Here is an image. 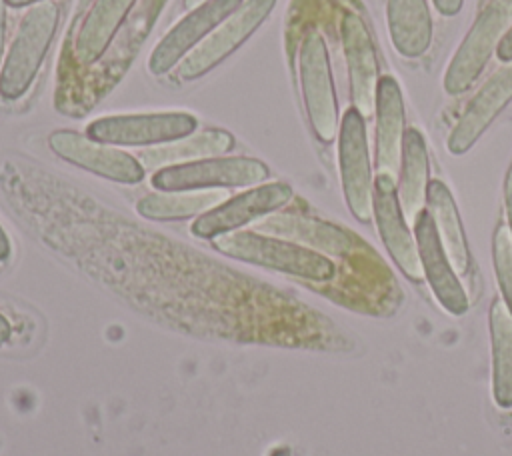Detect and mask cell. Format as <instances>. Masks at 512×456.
Returning a JSON list of instances; mask_svg holds the SVG:
<instances>
[{"label": "cell", "mask_w": 512, "mask_h": 456, "mask_svg": "<svg viewBox=\"0 0 512 456\" xmlns=\"http://www.w3.org/2000/svg\"><path fill=\"white\" fill-rule=\"evenodd\" d=\"M214 248L230 258L280 270L306 280L326 282L332 280L336 274L334 262L324 254L294 242L262 236L256 232H228L216 236Z\"/></svg>", "instance_id": "1"}, {"label": "cell", "mask_w": 512, "mask_h": 456, "mask_svg": "<svg viewBox=\"0 0 512 456\" xmlns=\"http://www.w3.org/2000/svg\"><path fill=\"white\" fill-rule=\"evenodd\" d=\"M60 10L54 2L34 4L16 30L0 70V96L16 100L32 86L56 34Z\"/></svg>", "instance_id": "2"}, {"label": "cell", "mask_w": 512, "mask_h": 456, "mask_svg": "<svg viewBox=\"0 0 512 456\" xmlns=\"http://www.w3.org/2000/svg\"><path fill=\"white\" fill-rule=\"evenodd\" d=\"M510 26L512 0H492L478 14L444 72L442 86L450 96L466 92L478 80Z\"/></svg>", "instance_id": "3"}, {"label": "cell", "mask_w": 512, "mask_h": 456, "mask_svg": "<svg viewBox=\"0 0 512 456\" xmlns=\"http://www.w3.org/2000/svg\"><path fill=\"white\" fill-rule=\"evenodd\" d=\"M298 74L312 132L320 142H332L340 130L338 98L326 42L322 34L314 30L308 32L300 44Z\"/></svg>", "instance_id": "4"}, {"label": "cell", "mask_w": 512, "mask_h": 456, "mask_svg": "<svg viewBox=\"0 0 512 456\" xmlns=\"http://www.w3.org/2000/svg\"><path fill=\"white\" fill-rule=\"evenodd\" d=\"M268 178V166L248 156H212L160 168L152 186L162 192H188L216 186H254Z\"/></svg>", "instance_id": "5"}, {"label": "cell", "mask_w": 512, "mask_h": 456, "mask_svg": "<svg viewBox=\"0 0 512 456\" xmlns=\"http://www.w3.org/2000/svg\"><path fill=\"white\" fill-rule=\"evenodd\" d=\"M338 162L348 210L356 220L368 222L374 208V174L370 164L366 122L354 106H350L340 120Z\"/></svg>", "instance_id": "6"}, {"label": "cell", "mask_w": 512, "mask_h": 456, "mask_svg": "<svg viewBox=\"0 0 512 456\" xmlns=\"http://www.w3.org/2000/svg\"><path fill=\"white\" fill-rule=\"evenodd\" d=\"M198 122L188 112L104 116L88 124L86 136L110 146H162L190 136Z\"/></svg>", "instance_id": "7"}, {"label": "cell", "mask_w": 512, "mask_h": 456, "mask_svg": "<svg viewBox=\"0 0 512 456\" xmlns=\"http://www.w3.org/2000/svg\"><path fill=\"white\" fill-rule=\"evenodd\" d=\"M276 0H244L236 12H232L222 24L214 28L180 64V80H196L218 66L228 54H232L252 32L268 18Z\"/></svg>", "instance_id": "8"}, {"label": "cell", "mask_w": 512, "mask_h": 456, "mask_svg": "<svg viewBox=\"0 0 512 456\" xmlns=\"http://www.w3.org/2000/svg\"><path fill=\"white\" fill-rule=\"evenodd\" d=\"M48 146L62 160L80 166L102 178L136 184L144 178V166L138 158L110 144H100L72 130H56L48 136Z\"/></svg>", "instance_id": "9"}, {"label": "cell", "mask_w": 512, "mask_h": 456, "mask_svg": "<svg viewBox=\"0 0 512 456\" xmlns=\"http://www.w3.org/2000/svg\"><path fill=\"white\" fill-rule=\"evenodd\" d=\"M372 216L376 220L380 238L394 260V264L410 278V280H422V264L418 256L416 238L408 228V220L402 212L400 200H398V188L396 180L386 174H376L374 178V208Z\"/></svg>", "instance_id": "10"}, {"label": "cell", "mask_w": 512, "mask_h": 456, "mask_svg": "<svg viewBox=\"0 0 512 456\" xmlns=\"http://www.w3.org/2000/svg\"><path fill=\"white\" fill-rule=\"evenodd\" d=\"M244 0H208L190 10L152 50L148 58V70L152 74H166L178 66L190 50L202 42L218 24H222L232 12L240 8Z\"/></svg>", "instance_id": "11"}, {"label": "cell", "mask_w": 512, "mask_h": 456, "mask_svg": "<svg viewBox=\"0 0 512 456\" xmlns=\"http://www.w3.org/2000/svg\"><path fill=\"white\" fill-rule=\"evenodd\" d=\"M292 198V188L284 182L254 186L212 210L200 214L192 222V234L200 238H216L248 224L250 220L282 208Z\"/></svg>", "instance_id": "12"}, {"label": "cell", "mask_w": 512, "mask_h": 456, "mask_svg": "<svg viewBox=\"0 0 512 456\" xmlns=\"http://www.w3.org/2000/svg\"><path fill=\"white\" fill-rule=\"evenodd\" d=\"M512 102V62L494 70L470 98L448 136V150L456 156L468 152L498 114Z\"/></svg>", "instance_id": "13"}, {"label": "cell", "mask_w": 512, "mask_h": 456, "mask_svg": "<svg viewBox=\"0 0 512 456\" xmlns=\"http://www.w3.org/2000/svg\"><path fill=\"white\" fill-rule=\"evenodd\" d=\"M344 58L348 66L352 106L362 114L374 112L376 88L380 82L378 56L368 26L356 12H346L340 22Z\"/></svg>", "instance_id": "14"}, {"label": "cell", "mask_w": 512, "mask_h": 456, "mask_svg": "<svg viewBox=\"0 0 512 456\" xmlns=\"http://www.w3.org/2000/svg\"><path fill=\"white\" fill-rule=\"evenodd\" d=\"M412 226H414V238L418 246L422 272L436 300L446 312L454 316H462L468 310V296L442 248V242L438 238L430 212L424 208Z\"/></svg>", "instance_id": "15"}, {"label": "cell", "mask_w": 512, "mask_h": 456, "mask_svg": "<svg viewBox=\"0 0 512 456\" xmlns=\"http://www.w3.org/2000/svg\"><path fill=\"white\" fill-rule=\"evenodd\" d=\"M376 174L398 178L402 144L406 134V114L402 88L392 76H380L376 88Z\"/></svg>", "instance_id": "16"}, {"label": "cell", "mask_w": 512, "mask_h": 456, "mask_svg": "<svg viewBox=\"0 0 512 456\" xmlns=\"http://www.w3.org/2000/svg\"><path fill=\"white\" fill-rule=\"evenodd\" d=\"M134 2L136 0H96L92 4L74 40V56L82 66L94 64L108 50Z\"/></svg>", "instance_id": "17"}, {"label": "cell", "mask_w": 512, "mask_h": 456, "mask_svg": "<svg viewBox=\"0 0 512 456\" xmlns=\"http://www.w3.org/2000/svg\"><path fill=\"white\" fill-rule=\"evenodd\" d=\"M426 210L434 220L438 238L454 272L464 276L470 270V250L458 206L450 188L442 180H430L426 192Z\"/></svg>", "instance_id": "18"}, {"label": "cell", "mask_w": 512, "mask_h": 456, "mask_svg": "<svg viewBox=\"0 0 512 456\" xmlns=\"http://www.w3.org/2000/svg\"><path fill=\"white\" fill-rule=\"evenodd\" d=\"M398 200L402 212L410 224L426 208V192L430 184V164L428 148L420 130L408 128L402 144V162L398 172Z\"/></svg>", "instance_id": "19"}, {"label": "cell", "mask_w": 512, "mask_h": 456, "mask_svg": "<svg viewBox=\"0 0 512 456\" xmlns=\"http://www.w3.org/2000/svg\"><path fill=\"white\" fill-rule=\"evenodd\" d=\"M386 18L394 48L406 58L422 56L432 42V14L426 0H388Z\"/></svg>", "instance_id": "20"}, {"label": "cell", "mask_w": 512, "mask_h": 456, "mask_svg": "<svg viewBox=\"0 0 512 456\" xmlns=\"http://www.w3.org/2000/svg\"><path fill=\"white\" fill-rule=\"evenodd\" d=\"M492 396L500 408H512V312L502 298L490 304Z\"/></svg>", "instance_id": "21"}, {"label": "cell", "mask_w": 512, "mask_h": 456, "mask_svg": "<svg viewBox=\"0 0 512 456\" xmlns=\"http://www.w3.org/2000/svg\"><path fill=\"white\" fill-rule=\"evenodd\" d=\"M234 148V136L226 130L220 128H210L200 134H190L186 138L162 144L152 150H144L140 154L142 166H162L170 162H192V160H202V158H212V156H222L228 150Z\"/></svg>", "instance_id": "22"}, {"label": "cell", "mask_w": 512, "mask_h": 456, "mask_svg": "<svg viewBox=\"0 0 512 456\" xmlns=\"http://www.w3.org/2000/svg\"><path fill=\"white\" fill-rule=\"evenodd\" d=\"M222 192H162L144 196L138 202V212L152 220H180L204 214L222 204Z\"/></svg>", "instance_id": "23"}, {"label": "cell", "mask_w": 512, "mask_h": 456, "mask_svg": "<svg viewBox=\"0 0 512 456\" xmlns=\"http://www.w3.org/2000/svg\"><path fill=\"white\" fill-rule=\"evenodd\" d=\"M492 262L502 292V300L512 312V230L500 224L492 238Z\"/></svg>", "instance_id": "24"}, {"label": "cell", "mask_w": 512, "mask_h": 456, "mask_svg": "<svg viewBox=\"0 0 512 456\" xmlns=\"http://www.w3.org/2000/svg\"><path fill=\"white\" fill-rule=\"evenodd\" d=\"M436 10L444 16H456L464 4V0H432Z\"/></svg>", "instance_id": "25"}, {"label": "cell", "mask_w": 512, "mask_h": 456, "mask_svg": "<svg viewBox=\"0 0 512 456\" xmlns=\"http://www.w3.org/2000/svg\"><path fill=\"white\" fill-rule=\"evenodd\" d=\"M496 56H498V60L500 62H512V26H510V30L506 32V36L502 38V42H500V46H498V50H496Z\"/></svg>", "instance_id": "26"}, {"label": "cell", "mask_w": 512, "mask_h": 456, "mask_svg": "<svg viewBox=\"0 0 512 456\" xmlns=\"http://www.w3.org/2000/svg\"><path fill=\"white\" fill-rule=\"evenodd\" d=\"M504 204H506V216H508V226L512 230V166L506 174L504 180Z\"/></svg>", "instance_id": "27"}, {"label": "cell", "mask_w": 512, "mask_h": 456, "mask_svg": "<svg viewBox=\"0 0 512 456\" xmlns=\"http://www.w3.org/2000/svg\"><path fill=\"white\" fill-rule=\"evenodd\" d=\"M4 0H0V60L4 54V36H6V12H4Z\"/></svg>", "instance_id": "28"}, {"label": "cell", "mask_w": 512, "mask_h": 456, "mask_svg": "<svg viewBox=\"0 0 512 456\" xmlns=\"http://www.w3.org/2000/svg\"><path fill=\"white\" fill-rule=\"evenodd\" d=\"M10 256V240L4 234V230L0 228V260H6Z\"/></svg>", "instance_id": "29"}, {"label": "cell", "mask_w": 512, "mask_h": 456, "mask_svg": "<svg viewBox=\"0 0 512 456\" xmlns=\"http://www.w3.org/2000/svg\"><path fill=\"white\" fill-rule=\"evenodd\" d=\"M10 338V324L8 320L0 314V344H4Z\"/></svg>", "instance_id": "30"}, {"label": "cell", "mask_w": 512, "mask_h": 456, "mask_svg": "<svg viewBox=\"0 0 512 456\" xmlns=\"http://www.w3.org/2000/svg\"><path fill=\"white\" fill-rule=\"evenodd\" d=\"M40 2H48V0H4V4H6V6H12V8L30 6V4H40Z\"/></svg>", "instance_id": "31"}, {"label": "cell", "mask_w": 512, "mask_h": 456, "mask_svg": "<svg viewBox=\"0 0 512 456\" xmlns=\"http://www.w3.org/2000/svg\"><path fill=\"white\" fill-rule=\"evenodd\" d=\"M204 2H208V0H184V6H186L188 10H194V8H198L200 4H204Z\"/></svg>", "instance_id": "32"}]
</instances>
